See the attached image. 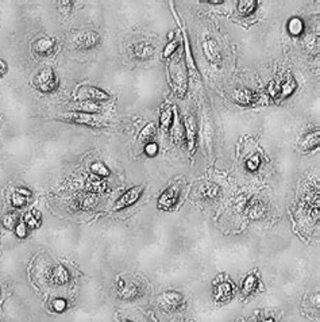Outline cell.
Segmentation results:
<instances>
[{
    "mask_svg": "<svg viewBox=\"0 0 320 322\" xmlns=\"http://www.w3.org/2000/svg\"><path fill=\"white\" fill-rule=\"evenodd\" d=\"M34 86L42 94H52L56 91L58 87V80H57L54 70L49 69V68L41 70L34 78Z\"/></svg>",
    "mask_w": 320,
    "mask_h": 322,
    "instance_id": "cell-1",
    "label": "cell"
},
{
    "mask_svg": "<svg viewBox=\"0 0 320 322\" xmlns=\"http://www.w3.org/2000/svg\"><path fill=\"white\" fill-rule=\"evenodd\" d=\"M64 121L69 123H76V125H84L89 127H104L105 122L100 117H96L93 114L87 113H70L66 114Z\"/></svg>",
    "mask_w": 320,
    "mask_h": 322,
    "instance_id": "cell-2",
    "label": "cell"
},
{
    "mask_svg": "<svg viewBox=\"0 0 320 322\" xmlns=\"http://www.w3.org/2000/svg\"><path fill=\"white\" fill-rule=\"evenodd\" d=\"M157 303L165 311H174L182 306L184 296L177 291H165L157 298Z\"/></svg>",
    "mask_w": 320,
    "mask_h": 322,
    "instance_id": "cell-3",
    "label": "cell"
},
{
    "mask_svg": "<svg viewBox=\"0 0 320 322\" xmlns=\"http://www.w3.org/2000/svg\"><path fill=\"white\" fill-rule=\"evenodd\" d=\"M118 296L123 300H134L142 295V288L135 282H127L125 279H118Z\"/></svg>",
    "mask_w": 320,
    "mask_h": 322,
    "instance_id": "cell-4",
    "label": "cell"
},
{
    "mask_svg": "<svg viewBox=\"0 0 320 322\" xmlns=\"http://www.w3.org/2000/svg\"><path fill=\"white\" fill-rule=\"evenodd\" d=\"M172 87L177 96H184L186 91V74L181 61L172 64Z\"/></svg>",
    "mask_w": 320,
    "mask_h": 322,
    "instance_id": "cell-5",
    "label": "cell"
},
{
    "mask_svg": "<svg viewBox=\"0 0 320 322\" xmlns=\"http://www.w3.org/2000/svg\"><path fill=\"white\" fill-rule=\"evenodd\" d=\"M100 44V35L96 31H82L74 35L73 45L77 50H91Z\"/></svg>",
    "mask_w": 320,
    "mask_h": 322,
    "instance_id": "cell-6",
    "label": "cell"
},
{
    "mask_svg": "<svg viewBox=\"0 0 320 322\" xmlns=\"http://www.w3.org/2000/svg\"><path fill=\"white\" fill-rule=\"evenodd\" d=\"M77 98L82 102H103L110 99V94L93 86H82L77 90Z\"/></svg>",
    "mask_w": 320,
    "mask_h": 322,
    "instance_id": "cell-7",
    "label": "cell"
},
{
    "mask_svg": "<svg viewBox=\"0 0 320 322\" xmlns=\"http://www.w3.org/2000/svg\"><path fill=\"white\" fill-rule=\"evenodd\" d=\"M178 199H180V187L178 186H172L168 190H165L158 198V202H157L158 209L169 211V210H172L174 206L177 205Z\"/></svg>",
    "mask_w": 320,
    "mask_h": 322,
    "instance_id": "cell-8",
    "label": "cell"
},
{
    "mask_svg": "<svg viewBox=\"0 0 320 322\" xmlns=\"http://www.w3.org/2000/svg\"><path fill=\"white\" fill-rule=\"evenodd\" d=\"M203 53L212 65H222V52L219 45L214 38H207L203 41Z\"/></svg>",
    "mask_w": 320,
    "mask_h": 322,
    "instance_id": "cell-9",
    "label": "cell"
},
{
    "mask_svg": "<svg viewBox=\"0 0 320 322\" xmlns=\"http://www.w3.org/2000/svg\"><path fill=\"white\" fill-rule=\"evenodd\" d=\"M245 214L251 219H261L268 214V206L262 200L251 198L245 205Z\"/></svg>",
    "mask_w": 320,
    "mask_h": 322,
    "instance_id": "cell-10",
    "label": "cell"
},
{
    "mask_svg": "<svg viewBox=\"0 0 320 322\" xmlns=\"http://www.w3.org/2000/svg\"><path fill=\"white\" fill-rule=\"evenodd\" d=\"M142 191H143V187L141 186H137V187H133L130 190H127V191L123 194V195L117 200V205L114 209L117 210H123L126 207H129V206L134 205L135 202L141 198L142 195Z\"/></svg>",
    "mask_w": 320,
    "mask_h": 322,
    "instance_id": "cell-11",
    "label": "cell"
},
{
    "mask_svg": "<svg viewBox=\"0 0 320 322\" xmlns=\"http://www.w3.org/2000/svg\"><path fill=\"white\" fill-rule=\"evenodd\" d=\"M234 102L238 103L241 106H254L260 96L257 92H254L253 90H249V88H241V90H237L234 92Z\"/></svg>",
    "mask_w": 320,
    "mask_h": 322,
    "instance_id": "cell-12",
    "label": "cell"
},
{
    "mask_svg": "<svg viewBox=\"0 0 320 322\" xmlns=\"http://www.w3.org/2000/svg\"><path fill=\"white\" fill-rule=\"evenodd\" d=\"M49 282L56 286H64L70 280L69 271L66 270L64 266H54L52 270L49 271Z\"/></svg>",
    "mask_w": 320,
    "mask_h": 322,
    "instance_id": "cell-13",
    "label": "cell"
},
{
    "mask_svg": "<svg viewBox=\"0 0 320 322\" xmlns=\"http://www.w3.org/2000/svg\"><path fill=\"white\" fill-rule=\"evenodd\" d=\"M56 48V38L50 37H41L33 44V50L39 56H49L54 52Z\"/></svg>",
    "mask_w": 320,
    "mask_h": 322,
    "instance_id": "cell-14",
    "label": "cell"
},
{
    "mask_svg": "<svg viewBox=\"0 0 320 322\" xmlns=\"http://www.w3.org/2000/svg\"><path fill=\"white\" fill-rule=\"evenodd\" d=\"M184 126H185V138H186V142H188V149H189L190 153H193L195 152V146H196V134H197L195 117L189 114V115L185 118Z\"/></svg>",
    "mask_w": 320,
    "mask_h": 322,
    "instance_id": "cell-15",
    "label": "cell"
},
{
    "mask_svg": "<svg viewBox=\"0 0 320 322\" xmlns=\"http://www.w3.org/2000/svg\"><path fill=\"white\" fill-rule=\"evenodd\" d=\"M31 200H33V194L27 188H15L11 195V203L15 207H23V206L29 205Z\"/></svg>",
    "mask_w": 320,
    "mask_h": 322,
    "instance_id": "cell-16",
    "label": "cell"
},
{
    "mask_svg": "<svg viewBox=\"0 0 320 322\" xmlns=\"http://www.w3.org/2000/svg\"><path fill=\"white\" fill-rule=\"evenodd\" d=\"M133 54L137 60L145 61L152 58L154 54V46L149 42H138L133 46Z\"/></svg>",
    "mask_w": 320,
    "mask_h": 322,
    "instance_id": "cell-17",
    "label": "cell"
},
{
    "mask_svg": "<svg viewBox=\"0 0 320 322\" xmlns=\"http://www.w3.org/2000/svg\"><path fill=\"white\" fill-rule=\"evenodd\" d=\"M73 203L76 210H91L92 207L97 205V199H96V195H92L89 192H82L76 196Z\"/></svg>",
    "mask_w": 320,
    "mask_h": 322,
    "instance_id": "cell-18",
    "label": "cell"
},
{
    "mask_svg": "<svg viewBox=\"0 0 320 322\" xmlns=\"http://www.w3.org/2000/svg\"><path fill=\"white\" fill-rule=\"evenodd\" d=\"M234 295V288L233 286L227 282H223V283L218 284L215 291H214V298L218 302H229Z\"/></svg>",
    "mask_w": 320,
    "mask_h": 322,
    "instance_id": "cell-19",
    "label": "cell"
},
{
    "mask_svg": "<svg viewBox=\"0 0 320 322\" xmlns=\"http://www.w3.org/2000/svg\"><path fill=\"white\" fill-rule=\"evenodd\" d=\"M107 183L104 182L103 179L99 178H89V182L85 186V190L87 192L92 194V195H97V194H103V192L107 191Z\"/></svg>",
    "mask_w": 320,
    "mask_h": 322,
    "instance_id": "cell-20",
    "label": "cell"
},
{
    "mask_svg": "<svg viewBox=\"0 0 320 322\" xmlns=\"http://www.w3.org/2000/svg\"><path fill=\"white\" fill-rule=\"evenodd\" d=\"M319 146V129H316L315 131L308 133L301 141H300V148L303 150H312Z\"/></svg>",
    "mask_w": 320,
    "mask_h": 322,
    "instance_id": "cell-21",
    "label": "cell"
},
{
    "mask_svg": "<svg viewBox=\"0 0 320 322\" xmlns=\"http://www.w3.org/2000/svg\"><path fill=\"white\" fill-rule=\"evenodd\" d=\"M23 223L30 229H38L42 223V214L38 210H30L25 214L23 217Z\"/></svg>",
    "mask_w": 320,
    "mask_h": 322,
    "instance_id": "cell-22",
    "label": "cell"
},
{
    "mask_svg": "<svg viewBox=\"0 0 320 322\" xmlns=\"http://www.w3.org/2000/svg\"><path fill=\"white\" fill-rule=\"evenodd\" d=\"M219 187H218L217 184L214 183H204L200 186L199 188V194L201 195L203 199H207V200H214L217 199L218 196H219Z\"/></svg>",
    "mask_w": 320,
    "mask_h": 322,
    "instance_id": "cell-23",
    "label": "cell"
},
{
    "mask_svg": "<svg viewBox=\"0 0 320 322\" xmlns=\"http://www.w3.org/2000/svg\"><path fill=\"white\" fill-rule=\"evenodd\" d=\"M157 133V126L156 123H147L146 126L143 127L142 131L139 133V141L142 144H149V142H153V138Z\"/></svg>",
    "mask_w": 320,
    "mask_h": 322,
    "instance_id": "cell-24",
    "label": "cell"
},
{
    "mask_svg": "<svg viewBox=\"0 0 320 322\" xmlns=\"http://www.w3.org/2000/svg\"><path fill=\"white\" fill-rule=\"evenodd\" d=\"M173 129H172V137H173V141L176 142L177 145L182 144V141H184V127H182L181 122H180V119L177 118V115H174V119H173Z\"/></svg>",
    "mask_w": 320,
    "mask_h": 322,
    "instance_id": "cell-25",
    "label": "cell"
},
{
    "mask_svg": "<svg viewBox=\"0 0 320 322\" xmlns=\"http://www.w3.org/2000/svg\"><path fill=\"white\" fill-rule=\"evenodd\" d=\"M260 286V282H258V279L255 278L254 275H249L245 280H243V284H242V290H243V294H246V295H250L253 292L258 288Z\"/></svg>",
    "mask_w": 320,
    "mask_h": 322,
    "instance_id": "cell-26",
    "label": "cell"
},
{
    "mask_svg": "<svg viewBox=\"0 0 320 322\" xmlns=\"http://www.w3.org/2000/svg\"><path fill=\"white\" fill-rule=\"evenodd\" d=\"M296 87H297L296 80H294L292 76H286V77L284 78V82L280 84V88H281V95L282 96H290L294 92Z\"/></svg>",
    "mask_w": 320,
    "mask_h": 322,
    "instance_id": "cell-27",
    "label": "cell"
},
{
    "mask_svg": "<svg viewBox=\"0 0 320 322\" xmlns=\"http://www.w3.org/2000/svg\"><path fill=\"white\" fill-rule=\"evenodd\" d=\"M288 31L289 34L298 37L300 34H303L304 31V23L300 18H292L288 22Z\"/></svg>",
    "mask_w": 320,
    "mask_h": 322,
    "instance_id": "cell-28",
    "label": "cell"
},
{
    "mask_svg": "<svg viewBox=\"0 0 320 322\" xmlns=\"http://www.w3.org/2000/svg\"><path fill=\"white\" fill-rule=\"evenodd\" d=\"M257 9V2L254 0H241L238 3V11L241 15H251Z\"/></svg>",
    "mask_w": 320,
    "mask_h": 322,
    "instance_id": "cell-29",
    "label": "cell"
},
{
    "mask_svg": "<svg viewBox=\"0 0 320 322\" xmlns=\"http://www.w3.org/2000/svg\"><path fill=\"white\" fill-rule=\"evenodd\" d=\"M173 119H174L173 110L168 109V110H165V111H162V114H161V119H160L161 127L165 129V130H169V129L172 127V125H173Z\"/></svg>",
    "mask_w": 320,
    "mask_h": 322,
    "instance_id": "cell-30",
    "label": "cell"
},
{
    "mask_svg": "<svg viewBox=\"0 0 320 322\" xmlns=\"http://www.w3.org/2000/svg\"><path fill=\"white\" fill-rule=\"evenodd\" d=\"M78 113H87V114H93L100 111V107L96 103H92V102H81L80 105L77 106Z\"/></svg>",
    "mask_w": 320,
    "mask_h": 322,
    "instance_id": "cell-31",
    "label": "cell"
},
{
    "mask_svg": "<svg viewBox=\"0 0 320 322\" xmlns=\"http://www.w3.org/2000/svg\"><path fill=\"white\" fill-rule=\"evenodd\" d=\"M18 219H19V217H18L17 214L9 213L6 214L2 221H3V225H5V227H7V229H15V226L18 225Z\"/></svg>",
    "mask_w": 320,
    "mask_h": 322,
    "instance_id": "cell-32",
    "label": "cell"
},
{
    "mask_svg": "<svg viewBox=\"0 0 320 322\" xmlns=\"http://www.w3.org/2000/svg\"><path fill=\"white\" fill-rule=\"evenodd\" d=\"M91 171L95 175H97V176H103V178H105V176H109L110 175V170L104 166L103 163H95V164H92Z\"/></svg>",
    "mask_w": 320,
    "mask_h": 322,
    "instance_id": "cell-33",
    "label": "cell"
},
{
    "mask_svg": "<svg viewBox=\"0 0 320 322\" xmlns=\"http://www.w3.org/2000/svg\"><path fill=\"white\" fill-rule=\"evenodd\" d=\"M260 166H261L260 154H253V156H251L250 158L246 161L247 170L251 171V172H254V171L258 170V168H260Z\"/></svg>",
    "mask_w": 320,
    "mask_h": 322,
    "instance_id": "cell-34",
    "label": "cell"
},
{
    "mask_svg": "<svg viewBox=\"0 0 320 322\" xmlns=\"http://www.w3.org/2000/svg\"><path fill=\"white\" fill-rule=\"evenodd\" d=\"M268 92H269V95L272 96V98H278V96H281V88H280V84L276 83V82H272V83L269 84Z\"/></svg>",
    "mask_w": 320,
    "mask_h": 322,
    "instance_id": "cell-35",
    "label": "cell"
},
{
    "mask_svg": "<svg viewBox=\"0 0 320 322\" xmlns=\"http://www.w3.org/2000/svg\"><path fill=\"white\" fill-rule=\"evenodd\" d=\"M178 48V44L176 41H170L168 45H166V48L164 50V57L165 58H169L170 56H173V53L177 50Z\"/></svg>",
    "mask_w": 320,
    "mask_h": 322,
    "instance_id": "cell-36",
    "label": "cell"
},
{
    "mask_svg": "<svg viewBox=\"0 0 320 322\" xmlns=\"http://www.w3.org/2000/svg\"><path fill=\"white\" fill-rule=\"evenodd\" d=\"M53 309H54V311H57V313H62V311H65L66 300L61 299V298L54 299V302H53Z\"/></svg>",
    "mask_w": 320,
    "mask_h": 322,
    "instance_id": "cell-37",
    "label": "cell"
},
{
    "mask_svg": "<svg viewBox=\"0 0 320 322\" xmlns=\"http://www.w3.org/2000/svg\"><path fill=\"white\" fill-rule=\"evenodd\" d=\"M145 153H146L149 157L156 156L157 153H158V145H157L156 142H149V144H146V146H145Z\"/></svg>",
    "mask_w": 320,
    "mask_h": 322,
    "instance_id": "cell-38",
    "label": "cell"
},
{
    "mask_svg": "<svg viewBox=\"0 0 320 322\" xmlns=\"http://www.w3.org/2000/svg\"><path fill=\"white\" fill-rule=\"evenodd\" d=\"M27 229H29V227H27L25 223H18L17 226H15V233H17L18 237L25 238L27 235Z\"/></svg>",
    "mask_w": 320,
    "mask_h": 322,
    "instance_id": "cell-39",
    "label": "cell"
},
{
    "mask_svg": "<svg viewBox=\"0 0 320 322\" xmlns=\"http://www.w3.org/2000/svg\"><path fill=\"white\" fill-rule=\"evenodd\" d=\"M7 70V65L5 64V61H2L0 60V74H3Z\"/></svg>",
    "mask_w": 320,
    "mask_h": 322,
    "instance_id": "cell-40",
    "label": "cell"
},
{
    "mask_svg": "<svg viewBox=\"0 0 320 322\" xmlns=\"http://www.w3.org/2000/svg\"><path fill=\"white\" fill-rule=\"evenodd\" d=\"M262 322H274V321H273L272 318H268V319H264V321H262Z\"/></svg>",
    "mask_w": 320,
    "mask_h": 322,
    "instance_id": "cell-41",
    "label": "cell"
},
{
    "mask_svg": "<svg viewBox=\"0 0 320 322\" xmlns=\"http://www.w3.org/2000/svg\"><path fill=\"white\" fill-rule=\"evenodd\" d=\"M123 322H131V321H123Z\"/></svg>",
    "mask_w": 320,
    "mask_h": 322,
    "instance_id": "cell-42",
    "label": "cell"
}]
</instances>
